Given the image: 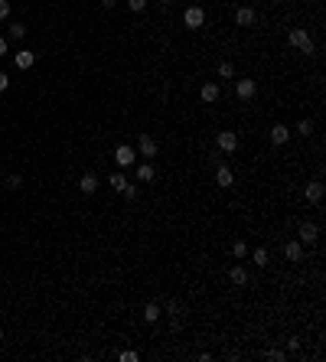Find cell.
<instances>
[{
	"label": "cell",
	"instance_id": "cell-34",
	"mask_svg": "<svg viewBox=\"0 0 326 362\" xmlns=\"http://www.w3.org/2000/svg\"><path fill=\"white\" fill-rule=\"evenodd\" d=\"M0 56H7V39L0 36Z\"/></svg>",
	"mask_w": 326,
	"mask_h": 362
},
{
	"label": "cell",
	"instance_id": "cell-25",
	"mask_svg": "<svg viewBox=\"0 0 326 362\" xmlns=\"http://www.w3.org/2000/svg\"><path fill=\"white\" fill-rule=\"evenodd\" d=\"M121 193H124V199H131V202H134V199L140 196V186H137V183H127V186L121 189Z\"/></svg>",
	"mask_w": 326,
	"mask_h": 362
},
{
	"label": "cell",
	"instance_id": "cell-10",
	"mask_svg": "<svg viewBox=\"0 0 326 362\" xmlns=\"http://www.w3.org/2000/svg\"><path fill=\"white\" fill-rule=\"evenodd\" d=\"M254 20H258V13H254L251 7H238V10H235V23L238 26H254Z\"/></svg>",
	"mask_w": 326,
	"mask_h": 362
},
{
	"label": "cell",
	"instance_id": "cell-3",
	"mask_svg": "<svg viewBox=\"0 0 326 362\" xmlns=\"http://www.w3.org/2000/svg\"><path fill=\"white\" fill-rule=\"evenodd\" d=\"M183 23H186L189 30H199V26L206 23V10H202V7H196V4H189L186 13H183Z\"/></svg>",
	"mask_w": 326,
	"mask_h": 362
},
{
	"label": "cell",
	"instance_id": "cell-5",
	"mask_svg": "<svg viewBox=\"0 0 326 362\" xmlns=\"http://www.w3.org/2000/svg\"><path fill=\"white\" fill-rule=\"evenodd\" d=\"M297 235H300V245H313L316 238H320V225H316V222H300Z\"/></svg>",
	"mask_w": 326,
	"mask_h": 362
},
{
	"label": "cell",
	"instance_id": "cell-37",
	"mask_svg": "<svg viewBox=\"0 0 326 362\" xmlns=\"http://www.w3.org/2000/svg\"><path fill=\"white\" fill-rule=\"evenodd\" d=\"M0 343H4V330H0Z\"/></svg>",
	"mask_w": 326,
	"mask_h": 362
},
{
	"label": "cell",
	"instance_id": "cell-23",
	"mask_svg": "<svg viewBox=\"0 0 326 362\" xmlns=\"http://www.w3.org/2000/svg\"><path fill=\"white\" fill-rule=\"evenodd\" d=\"M290 134H300V137H310V134H313V121H300V124H297L294 131H290Z\"/></svg>",
	"mask_w": 326,
	"mask_h": 362
},
{
	"label": "cell",
	"instance_id": "cell-4",
	"mask_svg": "<svg viewBox=\"0 0 326 362\" xmlns=\"http://www.w3.org/2000/svg\"><path fill=\"white\" fill-rule=\"evenodd\" d=\"M215 144H219V150H222V154H232V150L238 147V134H235V131H219Z\"/></svg>",
	"mask_w": 326,
	"mask_h": 362
},
{
	"label": "cell",
	"instance_id": "cell-26",
	"mask_svg": "<svg viewBox=\"0 0 326 362\" xmlns=\"http://www.w3.org/2000/svg\"><path fill=\"white\" fill-rule=\"evenodd\" d=\"M118 359H121V362H137L140 356H137L134 349H121V352H118Z\"/></svg>",
	"mask_w": 326,
	"mask_h": 362
},
{
	"label": "cell",
	"instance_id": "cell-20",
	"mask_svg": "<svg viewBox=\"0 0 326 362\" xmlns=\"http://www.w3.org/2000/svg\"><path fill=\"white\" fill-rule=\"evenodd\" d=\"M251 261H254V268H268V261H271V254H268V248H254V254H251Z\"/></svg>",
	"mask_w": 326,
	"mask_h": 362
},
{
	"label": "cell",
	"instance_id": "cell-28",
	"mask_svg": "<svg viewBox=\"0 0 326 362\" xmlns=\"http://www.w3.org/2000/svg\"><path fill=\"white\" fill-rule=\"evenodd\" d=\"M219 75H222V78H232V75H235V66H232V62H222V66H219Z\"/></svg>",
	"mask_w": 326,
	"mask_h": 362
},
{
	"label": "cell",
	"instance_id": "cell-31",
	"mask_svg": "<svg viewBox=\"0 0 326 362\" xmlns=\"http://www.w3.org/2000/svg\"><path fill=\"white\" fill-rule=\"evenodd\" d=\"M10 16V0H0V20H7Z\"/></svg>",
	"mask_w": 326,
	"mask_h": 362
},
{
	"label": "cell",
	"instance_id": "cell-11",
	"mask_svg": "<svg viewBox=\"0 0 326 362\" xmlns=\"http://www.w3.org/2000/svg\"><path fill=\"white\" fill-rule=\"evenodd\" d=\"M33 62H36V52H30V49H20L13 56V66L16 69H33Z\"/></svg>",
	"mask_w": 326,
	"mask_h": 362
},
{
	"label": "cell",
	"instance_id": "cell-24",
	"mask_svg": "<svg viewBox=\"0 0 326 362\" xmlns=\"http://www.w3.org/2000/svg\"><path fill=\"white\" fill-rule=\"evenodd\" d=\"M232 254H235L238 261H242V258H248V242H242V238H238V242L232 245Z\"/></svg>",
	"mask_w": 326,
	"mask_h": 362
},
{
	"label": "cell",
	"instance_id": "cell-39",
	"mask_svg": "<svg viewBox=\"0 0 326 362\" xmlns=\"http://www.w3.org/2000/svg\"><path fill=\"white\" fill-rule=\"evenodd\" d=\"M274 4H284V0H274Z\"/></svg>",
	"mask_w": 326,
	"mask_h": 362
},
{
	"label": "cell",
	"instance_id": "cell-32",
	"mask_svg": "<svg viewBox=\"0 0 326 362\" xmlns=\"http://www.w3.org/2000/svg\"><path fill=\"white\" fill-rule=\"evenodd\" d=\"M287 349H290V352H297V349H300V339L290 336V339H287Z\"/></svg>",
	"mask_w": 326,
	"mask_h": 362
},
{
	"label": "cell",
	"instance_id": "cell-19",
	"mask_svg": "<svg viewBox=\"0 0 326 362\" xmlns=\"http://www.w3.org/2000/svg\"><path fill=\"white\" fill-rule=\"evenodd\" d=\"M160 316H163L160 304H147V307H144V320H147V323H157V320H160Z\"/></svg>",
	"mask_w": 326,
	"mask_h": 362
},
{
	"label": "cell",
	"instance_id": "cell-22",
	"mask_svg": "<svg viewBox=\"0 0 326 362\" xmlns=\"http://www.w3.org/2000/svg\"><path fill=\"white\" fill-rule=\"evenodd\" d=\"M7 36H10V39H23L26 36V26L23 23H10V26H7Z\"/></svg>",
	"mask_w": 326,
	"mask_h": 362
},
{
	"label": "cell",
	"instance_id": "cell-12",
	"mask_svg": "<svg viewBox=\"0 0 326 362\" xmlns=\"http://www.w3.org/2000/svg\"><path fill=\"white\" fill-rule=\"evenodd\" d=\"M215 183H219V186H222V189H228V186H232V183H235V173L228 170L225 163H219V170H215Z\"/></svg>",
	"mask_w": 326,
	"mask_h": 362
},
{
	"label": "cell",
	"instance_id": "cell-14",
	"mask_svg": "<svg viewBox=\"0 0 326 362\" xmlns=\"http://www.w3.org/2000/svg\"><path fill=\"white\" fill-rule=\"evenodd\" d=\"M284 258H287V261H300V258H303V245H300V242H287V245H284Z\"/></svg>",
	"mask_w": 326,
	"mask_h": 362
},
{
	"label": "cell",
	"instance_id": "cell-17",
	"mask_svg": "<svg viewBox=\"0 0 326 362\" xmlns=\"http://www.w3.org/2000/svg\"><path fill=\"white\" fill-rule=\"evenodd\" d=\"M78 189H82V193H95V189H98V176H95V173H82Z\"/></svg>",
	"mask_w": 326,
	"mask_h": 362
},
{
	"label": "cell",
	"instance_id": "cell-21",
	"mask_svg": "<svg viewBox=\"0 0 326 362\" xmlns=\"http://www.w3.org/2000/svg\"><path fill=\"white\" fill-rule=\"evenodd\" d=\"M108 183H111V189H114V193H121V189L127 186V176H124V173H111V180H108Z\"/></svg>",
	"mask_w": 326,
	"mask_h": 362
},
{
	"label": "cell",
	"instance_id": "cell-2",
	"mask_svg": "<svg viewBox=\"0 0 326 362\" xmlns=\"http://www.w3.org/2000/svg\"><path fill=\"white\" fill-rule=\"evenodd\" d=\"M287 42H290L294 49H300V52H313V39H310V33H307L303 26L290 30V33H287Z\"/></svg>",
	"mask_w": 326,
	"mask_h": 362
},
{
	"label": "cell",
	"instance_id": "cell-6",
	"mask_svg": "<svg viewBox=\"0 0 326 362\" xmlns=\"http://www.w3.org/2000/svg\"><path fill=\"white\" fill-rule=\"evenodd\" d=\"M137 157H147V160H150V157H157V140H154L150 134H140V137H137Z\"/></svg>",
	"mask_w": 326,
	"mask_h": 362
},
{
	"label": "cell",
	"instance_id": "cell-30",
	"mask_svg": "<svg viewBox=\"0 0 326 362\" xmlns=\"http://www.w3.org/2000/svg\"><path fill=\"white\" fill-rule=\"evenodd\" d=\"M127 7H131L134 13H140V10H147V0H127Z\"/></svg>",
	"mask_w": 326,
	"mask_h": 362
},
{
	"label": "cell",
	"instance_id": "cell-1",
	"mask_svg": "<svg viewBox=\"0 0 326 362\" xmlns=\"http://www.w3.org/2000/svg\"><path fill=\"white\" fill-rule=\"evenodd\" d=\"M114 163L121 166V170H127V166H134L137 163V147H127V144H118L114 147Z\"/></svg>",
	"mask_w": 326,
	"mask_h": 362
},
{
	"label": "cell",
	"instance_id": "cell-27",
	"mask_svg": "<svg viewBox=\"0 0 326 362\" xmlns=\"http://www.w3.org/2000/svg\"><path fill=\"white\" fill-rule=\"evenodd\" d=\"M20 186H23L20 173H10V176H7V189H20Z\"/></svg>",
	"mask_w": 326,
	"mask_h": 362
},
{
	"label": "cell",
	"instance_id": "cell-33",
	"mask_svg": "<svg viewBox=\"0 0 326 362\" xmlns=\"http://www.w3.org/2000/svg\"><path fill=\"white\" fill-rule=\"evenodd\" d=\"M7 85H10V75H7V72H0V92H7Z\"/></svg>",
	"mask_w": 326,
	"mask_h": 362
},
{
	"label": "cell",
	"instance_id": "cell-16",
	"mask_svg": "<svg viewBox=\"0 0 326 362\" xmlns=\"http://www.w3.org/2000/svg\"><path fill=\"white\" fill-rule=\"evenodd\" d=\"M154 176H157V170H154L150 160H147V163H137V180H140V183H154Z\"/></svg>",
	"mask_w": 326,
	"mask_h": 362
},
{
	"label": "cell",
	"instance_id": "cell-9",
	"mask_svg": "<svg viewBox=\"0 0 326 362\" xmlns=\"http://www.w3.org/2000/svg\"><path fill=\"white\" fill-rule=\"evenodd\" d=\"M287 140H290V127L287 124H274V127H271V144H274V147H284Z\"/></svg>",
	"mask_w": 326,
	"mask_h": 362
},
{
	"label": "cell",
	"instance_id": "cell-7",
	"mask_svg": "<svg viewBox=\"0 0 326 362\" xmlns=\"http://www.w3.org/2000/svg\"><path fill=\"white\" fill-rule=\"evenodd\" d=\"M254 92H258V85H254V78H238V85H235V95H238L242 101L254 98Z\"/></svg>",
	"mask_w": 326,
	"mask_h": 362
},
{
	"label": "cell",
	"instance_id": "cell-38",
	"mask_svg": "<svg viewBox=\"0 0 326 362\" xmlns=\"http://www.w3.org/2000/svg\"><path fill=\"white\" fill-rule=\"evenodd\" d=\"M183 4H192V0H183Z\"/></svg>",
	"mask_w": 326,
	"mask_h": 362
},
{
	"label": "cell",
	"instance_id": "cell-35",
	"mask_svg": "<svg viewBox=\"0 0 326 362\" xmlns=\"http://www.w3.org/2000/svg\"><path fill=\"white\" fill-rule=\"evenodd\" d=\"M114 4H118V0H101V7H108V10H111Z\"/></svg>",
	"mask_w": 326,
	"mask_h": 362
},
{
	"label": "cell",
	"instance_id": "cell-15",
	"mask_svg": "<svg viewBox=\"0 0 326 362\" xmlns=\"http://www.w3.org/2000/svg\"><path fill=\"white\" fill-rule=\"evenodd\" d=\"M199 95H202V101H206V104H212V101H219V85L215 82H206V85L199 88Z\"/></svg>",
	"mask_w": 326,
	"mask_h": 362
},
{
	"label": "cell",
	"instance_id": "cell-13",
	"mask_svg": "<svg viewBox=\"0 0 326 362\" xmlns=\"http://www.w3.org/2000/svg\"><path fill=\"white\" fill-rule=\"evenodd\" d=\"M228 281H232L235 287H245L248 284V271H245L242 264H235V268H228Z\"/></svg>",
	"mask_w": 326,
	"mask_h": 362
},
{
	"label": "cell",
	"instance_id": "cell-29",
	"mask_svg": "<svg viewBox=\"0 0 326 362\" xmlns=\"http://www.w3.org/2000/svg\"><path fill=\"white\" fill-rule=\"evenodd\" d=\"M268 359H274V362H284V359H287V352H284V349H268Z\"/></svg>",
	"mask_w": 326,
	"mask_h": 362
},
{
	"label": "cell",
	"instance_id": "cell-18",
	"mask_svg": "<svg viewBox=\"0 0 326 362\" xmlns=\"http://www.w3.org/2000/svg\"><path fill=\"white\" fill-rule=\"evenodd\" d=\"M166 313H170V323H173V330H176V326H180V320H183V307L180 304H176V300H170V304H166Z\"/></svg>",
	"mask_w": 326,
	"mask_h": 362
},
{
	"label": "cell",
	"instance_id": "cell-8",
	"mask_svg": "<svg viewBox=\"0 0 326 362\" xmlns=\"http://www.w3.org/2000/svg\"><path fill=\"white\" fill-rule=\"evenodd\" d=\"M323 193H326V186H323L320 180H313V183H307V186H303L307 202H320V199H323Z\"/></svg>",
	"mask_w": 326,
	"mask_h": 362
},
{
	"label": "cell",
	"instance_id": "cell-36",
	"mask_svg": "<svg viewBox=\"0 0 326 362\" xmlns=\"http://www.w3.org/2000/svg\"><path fill=\"white\" fill-rule=\"evenodd\" d=\"M157 4H160V7H170V4H173V0H157Z\"/></svg>",
	"mask_w": 326,
	"mask_h": 362
}]
</instances>
